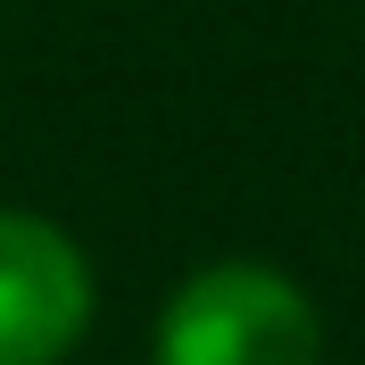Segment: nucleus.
<instances>
[{"instance_id": "1", "label": "nucleus", "mask_w": 365, "mask_h": 365, "mask_svg": "<svg viewBox=\"0 0 365 365\" xmlns=\"http://www.w3.org/2000/svg\"><path fill=\"white\" fill-rule=\"evenodd\" d=\"M158 365H324V316L291 274L257 257H216L166 299Z\"/></svg>"}, {"instance_id": "2", "label": "nucleus", "mask_w": 365, "mask_h": 365, "mask_svg": "<svg viewBox=\"0 0 365 365\" xmlns=\"http://www.w3.org/2000/svg\"><path fill=\"white\" fill-rule=\"evenodd\" d=\"M91 324V257L50 216L0 207V365H58Z\"/></svg>"}]
</instances>
